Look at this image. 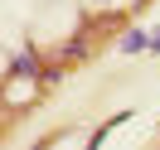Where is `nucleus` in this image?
<instances>
[{
	"label": "nucleus",
	"mask_w": 160,
	"mask_h": 150,
	"mask_svg": "<svg viewBox=\"0 0 160 150\" xmlns=\"http://www.w3.org/2000/svg\"><path fill=\"white\" fill-rule=\"evenodd\" d=\"M126 121H131V111H117V116H112V121H102V126H97V131H92V136H88V150H97L102 140H107V136H112V131H117V126H126Z\"/></svg>",
	"instance_id": "7ed1b4c3"
},
{
	"label": "nucleus",
	"mask_w": 160,
	"mask_h": 150,
	"mask_svg": "<svg viewBox=\"0 0 160 150\" xmlns=\"http://www.w3.org/2000/svg\"><path fill=\"white\" fill-rule=\"evenodd\" d=\"M117 49L121 53H150V49H155V29H126L117 39Z\"/></svg>",
	"instance_id": "f03ea898"
},
{
	"label": "nucleus",
	"mask_w": 160,
	"mask_h": 150,
	"mask_svg": "<svg viewBox=\"0 0 160 150\" xmlns=\"http://www.w3.org/2000/svg\"><path fill=\"white\" fill-rule=\"evenodd\" d=\"M20 78H44V63H39V49H20L10 63H5V82H20Z\"/></svg>",
	"instance_id": "f257e3e1"
},
{
	"label": "nucleus",
	"mask_w": 160,
	"mask_h": 150,
	"mask_svg": "<svg viewBox=\"0 0 160 150\" xmlns=\"http://www.w3.org/2000/svg\"><path fill=\"white\" fill-rule=\"evenodd\" d=\"M150 53H160V29H155V49H150Z\"/></svg>",
	"instance_id": "20e7f679"
}]
</instances>
